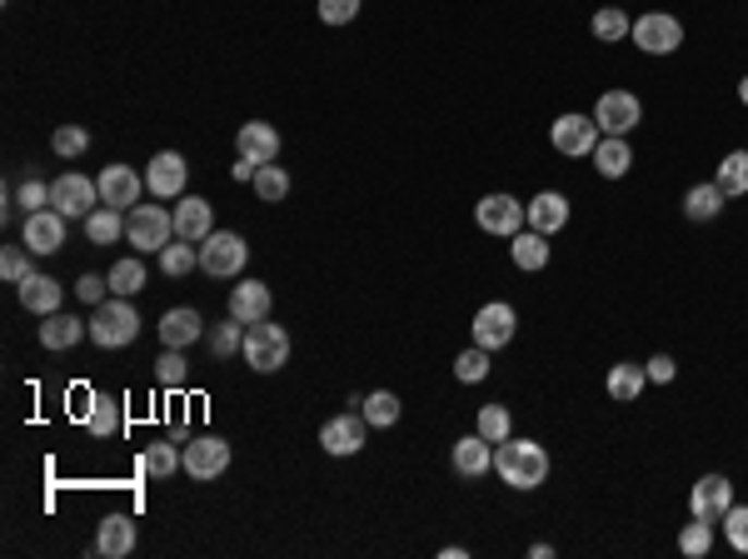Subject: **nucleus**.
Masks as SVG:
<instances>
[{"label":"nucleus","instance_id":"f257e3e1","mask_svg":"<svg viewBox=\"0 0 748 559\" xmlns=\"http://www.w3.org/2000/svg\"><path fill=\"white\" fill-rule=\"evenodd\" d=\"M494 470L509 489H539L550 479V450L539 440H504L494 445Z\"/></svg>","mask_w":748,"mask_h":559},{"label":"nucleus","instance_id":"f03ea898","mask_svg":"<svg viewBox=\"0 0 748 559\" xmlns=\"http://www.w3.org/2000/svg\"><path fill=\"white\" fill-rule=\"evenodd\" d=\"M135 335H141V315H135V305H130L125 295H110L95 305L91 340L100 350H125V345H135Z\"/></svg>","mask_w":748,"mask_h":559},{"label":"nucleus","instance_id":"7ed1b4c3","mask_svg":"<svg viewBox=\"0 0 748 559\" xmlns=\"http://www.w3.org/2000/svg\"><path fill=\"white\" fill-rule=\"evenodd\" d=\"M245 260H250V245L234 230H210V235L200 240V270L210 275V280H234V275L245 270Z\"/></svg>","mask_w":748,"mask_h":559},{"label":"nucleus","instance_id":"20e7f679","mask_svg":"<svg viewBox=\"0 0 748 559\" xmlns=\"http://www.w3.org/2000/svg\"><path fill=\"white\" fill-rule=\"evenodd\" d=\"M240 355L250 360L255 375H275V369H285V360H290V335L275 320H255V325H245V350H240Z\"/></svg>","mask_w":748,"mask_h":559},{"label":"nucleus","instance_id":"39448f33","mask_svg":"<svg viewBox=\"0 0 748 559\" xmlns=\"http://www.w3.org/2000/svg\"><path fill=\"white\" fill-rule=\"evenodd\" d=\"M125 240L135 251L160 255L176 240V215L160 210V205H135V210H125Z\"/></svg>","mask_w":748,"mask_h":559},{"label":"nucleus","instance_id":"423d86ee","mask_svg":"<svg viewBox=\"0 0 748 559\" xmlns=\"http://www.w3.org/2000/svg\"><path fill=\"white\" fill-rule=\"evenodd\" d=\"M629 40L643 50V56H674L678 46H684V21L668 11H643L639 21H634Z\"/></svg>","mask_w":748,"mask_h":559},{"label":"nucleus","instance_id":"0eeeda50","mask_svg":"<svg viewBox=\"0 0 748 559\" xmlns=\"http://www.w3.org/2000/svg\"><path fill=\"white\" fill-rule=\"evenodd\" d=\"M474 226L484 230V235H499V240H515L519 230L529 226V215H524V200H515V195H484L480 205H474Z\"/></svg>","mask_w":748,"mask_h":559},{"label":"nucleus","instance_id":"6e6552de","mask_svg":"<svg viewBox=\"0 0 748 559\" xmlns=\"http://www.w3.org/2000/svg\"><path fill=\"white\" fill-rule=\"evenodd\" d=\"M50 205H56L65 220H85L91 210H100V180H91V175H60V180H50Z\"/></svg>","mask_w":748,"mask_h":559},{"label":"nucleus","instance_id":"1a4fd4ad","mask_svg":"<svg viewBox=\"0 0 748 559\" xmlns=\"http://www.w3.org/2000/svg\"><path fill=\"white\" fill-rule=\"evenodd\" d=\"M180 460H185V475L205 485V479H220L225 470H230L234 450H230V440H220V435H200V440H190L185 450H180Z\"/></svg>","mask_w":748,"mask_h":559},{"label":"nucleus","instance_id":"9d476101","mask_svg":"<svg viewBox=\"0 0 748 559\" xmlns=\"http://www.w3.org/2000/svg\"><path fill=\"white\" fill-rule=\"evenodd\" d=\"M604 141V131H599V120L579 116V110H569V116L554 120V131H550V145L559 155H569V160H584V155H594V145Z\"/></svg>","mask_w":748,"mask_h":559},{"label":"nucleus","instance_id":"9b49d317","mask_svg":"<svg viewBox=\"0 0 748 559\" xmlns=\"http://www.w3.org/2000/svg\"><path fill=\"white\" fill-rule=\"evenodd\" d=\"M65 215L56 210V205H46V210H31L25 215V230H21V245L31 255H56L60 245H65Z\"/></svg>","mask_w":748,"mask_h":559},{"label":"nucleus","instance_id":"f8f14e48","mask_svg":"<svg viewBox=\"0 0 748 559\" xmlns=\"http://www.w3.org/2000/svg\"><path fill=\"white\" fill-rule=\"evenodd\" d=\"M185 180H190V160L180 150H160L145 166V191L155 195V200H176V195H185Z\"/></svg>","mask_w":748,"mask_h":559},{"label":"nucleus","instance_id":"ddd939ff","mask_svg":"<svg viewBox=\"0 0 748 559\" xmlns=\"http://www.w3.org/2000/svg\"><path fill=\"white\" fill-rule=\"evenodd\" d=\"M515 330H519V315H515V305H504V300H490V305H480V315H474V345H484V350H504L515 340Z\"/></svg>","mask_w":748,"mask_h":559},{"label":"nucleus","instance_id":"4468645a","mask_svg":"<svg viewBox=\"0 0 748 559\" xmlns=\"http://www.w3.org/2000/svg\"><path fill=\"white\" fill-rule=\"evenodd\" d=\"M594 120H599V131L604 135H629L643 120V106H639L634 90H604L599 106H594Z\"/></svg>","mask_w":748,"mask_h":559},{"label":"nucleus","instance_id":"2eb2a0df","mask_svg":"<svg viewBox=\"0 0 748 559\" xmlns=\"http://www.w3.org/2000/svg\"><path fill=\"white\" fill-rule=\"evenodd\" d=\"M364 435H370V420L350 415V410L319 425V445H325V454H339V460H345V454H360L364 450Z\"/></svg>","mask_w":748,"mask_h":559},{"label":"nucleus","instance_id":"dca6fc26","mask_svg":"<svg viewBox=\"0 0 748 559\" xmlns=\"http://www.w3.org/2000/svg\"><path fill=\"white\" fill-rule=\"evenodd\" d=\"M689 510L699 514V520H724L728 510H734V479H724V475H703V479H693V489H689Z\"/></svg>","mask_w":748,"mask_h":559},{"label":"nucleus","instance_id":"f3484780","mask_svg":"<svg viewBox=\"0 0 748 559\" xmlns=\"http://www.w3.org/2000/svg\"><path fill=\"white\" fill-rule=\"evenodd\" d=\"M145 191V170L130 166H106L100 170V205H116V210H135Z\"/></svg>","mask_w":748,"mask_h":559},{"label":"nucleus","instance_id":"a211bd4d","mask_svg":"<svg viewBox=\"0 0 748 559\" xmlns=\"http://www.w3.org/2000/svg\"><path fill=\"white\" fill-rule=\"evenodd\" d=\"M155 330H160L165 350H190L200 335H205V320H200L195 305H176V309H165V320L155 325Z\"/></svg>","mask_w":748,"mask_h":559},{"label":"nucleus","instance_id":"6ab92c4d","mask_svg":"<svg viewBox=\"0 0 748 559\" xmlns=\"http://www.w3.org/2000/svg\"><path fill=\"white\" fill-rule=\"evenodd\" d=\"M234 150L255 160V166H269L275 155H280V131L269 125V120H245L240 131H234Z\"/></svg>","mask_w":748,"mask_h":559},{"label":"nucleus","instance_id":"aec40b11","mask_svg":"<svg viewBox=\"0 0 748 559\" xmlns=\"http://www.w3.org/2000/svg\"><path fill=\"white\" fill-rule=\"evenodd\" d=\"M449 464H455L459 479H480L494 470V445L484 440L480 429L474 435H465V440H455V450H449Z\"/></svg>","mask_w":748,"mask_h":559},{"label":"nucleus","instance_id":"412c9836","mask_svg":"<svg viewBox=\"0 0 748 559\" xmlns=\"http://www.w3.org/2000/svg\"><path fill=\"white\" fill-rule=\"evenodd\" d=\"M269 309H275V295H269L265 280H240L230 290V315L240 325H255V320H269Z\"/></svg>","mask_w":748,"mask_h":559},{"label":"nucleus","instance_id":"4be33fe9","mask_svg":"<svg viewBox=\"0 0 748 559\" xmlns=\"http://www.w3.org/2000/svg\"><path fill=\"white\" fill-rule=\"evenodd\" d=\"M529 215V230H539V235H559L564 226H569V200H564L559 191H539L534 200L524 205Z\"/></svg>","mask_w":748,"mask_h":559},{"label":"nucleus","instance_id":"5701e85b","mask_svg":"<svg viewBox=\"0 0 748 559\" xmlns=\"http://www.w3.org/2000/svg\"><path fill=\"white\" fill-rule=\"evenodd\" d=\"M135 520H130V514H106V520H100V530H95V549H100V555L106 559H125L130 549H135Z\"/></svg>","mask_w":748,"mask_h":559},{"label":"nucleus","instance_id":"b1692460","mask_svg":"<svg viewBox=\"0 0 748 559\" xmlns=\"http://www.w3.org/2000/svg\"><path fill=\"white\" fill-rule=\"evenodd\" d=\"M21 305L25 315H56L60 305H65V290H60V280H50V275H31V280H21Z\"/></svg>","mask_w":748,"mask_h":559},{"label":"nucleus","instance_id":"393cba45","mask_svg":"<svg viewBox=\"0 0 748 559\" xmlns=\"http://www.w3.org/2000/svg\"><path fill=\"white\" fill-rule=\"evenodd\" d=\"M85 335H91V320H75V315H65V309H56V315L40 320V345L46 350H75Z\"/></svg>","mask_w":748,"mask_h":559},{"label":"nucleus","instance_id":"a878e982","mask_svg":"<svg viewBox=\"0 0 748 559\" xmlns=\"http://www.w3.org/2000/svg\"><path fill=\"white\" fill-rule=\"evenodd\" d=\"M589 160H594V170L604 180H624V175H629V166H634L629 135H604V141L594 145V155H589Z\"/></svg>","mask_w":748,"mask_h":559},{"label":"nucleus","instance_id":"bb28decb","mask_svg":"<svg viewBox=\"0 0 748 559\" xmlns=\"http://www.w3.org/2000/svg\"><path fill=\"white\" fill-rule=\"evenodd\" d=\"M215 230V210L210 200H200V195H190V200L176 205V240H205Z\"/></svg>","mask_w":748,"mask_h":559},{"label":"nucleus","instance_id":"cd10ccee","mask_svg":"<svg viewBox=\"0 0 748 559\" xmlns=\"http://www.w3.org/2000/svg\"><path fill=\"white\" fill-rule=\"evenodd\" d=\"M85 429H91L95 440H116L120 429H125V405L110 400V394H95L91 410H85Z\"/></svg>","mask_w":748,"mask_h":559},{"label":"nucleus","instance_id":"c85d7f7f","mask_svg":"<svg viewBox=\"0 0 748 559\" xmlns=\"http://www.w3.org/2000/svg\"><path fill=\"white\" fill-rule=\"evenodd\" d=\"M509 260H515L524 275L544 270V265H550V235H539V230H519V235L509 240Z\"/></svg>","mask_w":748,"mask_h":559},{"label":"nucleus","instance_id":"c756f323","mask_svg":"<svg viewBox=\"0 0 748 559\" xmlns=\"http://www.w3.org/2000/svg\"><path fill=\"white\" fill-rule=\"evenodd\" d=\"M643 385H649V375H643V365H629V360H619V365L604 375V390L608 400H619V405H629V400H639Z\"/></svg>","mask_w":748,"mask_h":559},{"label":"nucleus","instance_id":"7c9ffc66","mask_svg":"<svg viewBox=\"0 0 748 559\" xmlns=\"http://www.w3.org/2000/svg\"><path fill=\"white\" fill-rule=\"evenodd\" d=\"M724 200H728V195L719 191V180H703V185H693V191L684 195V215H689L693 226H703V220H719Z\"/></svg>","mask_w":748,"mask_h":559},{"label":"nucleus","instance_id":"2f4dec72","mask_svg":"<svg viewBox=\"0 0 748 559\" xmlns=\"http://www.w3.org/2000/svg\"><path fill=\"white\" fill-rule=\"evenodd\" d=\"M120 235H125V215H120L116 205H100V210L85 215V240H91V245H116Z\"/></svg>","mask_w":748,"mask_h":559},{"label":"nucleus","instance_id":"473e14b6","mask_svg":"<svg viewBox=\"0 0 748 559\" xmlns=\"http://www.w3.org/2000/svg\"><path fill=\"white\" fill-rule=\"evenodd\" d=\"M360 415L370 420V429H389V425H399L405 405H399V394H395V390H374V394H364Z\"/></svg>","mask_w":748,"mask_h":559},{"label":"nucleus","instance_id":"72a5a7b5","mask_svg":"<svg viewBox=\"0 0 748 559\" xmlns=\"http://www.w3.org/2000/svg\"><path fill=\"white\" fill-rule=\"evenodd\" d=\"M160 270L170 275V280H185L190 270H200V251H195V240H170L160 251Z\"/></svg>","mask_w":748,"mask_h":559},{"label":"nucleus","instance_id":"f704fd0d","mask_svg":"<svg viewBox=\"0 0 748 559\" xmlns=\"http://www.w3.org/2000/svg\"><path fill=\"white\" fill-rule=\"evenodd\" d=\"M719 191L724 195H748V150H728L724 160H719Z\"/></svg>","mask_w":748,"mask_h":559},{"label":"nucleus","instance_id":"c9c22d12","mask_svg":"<svg viewBox=\"0 0 748 559\" xmlns=\"http://www.w3.org/2000/svg\"><path fill=\"white\" fill-rule=\"evenodd\" d=\"M678 555H689V559L713 555V520H699V514H693V520L678 530Z\"/></svg>","mask_w":748,"mask_h":559},{"label":"nucleus","instance_id":"e433bc0d","mask_svg":"<svg viewBox=\"0 0 748 559\" xmlns=\"http://www.w3.org/2000/svg\"><path fill=\"white\" fill-rule=\"evenodd\" d=\"M106 280H110V295H125V300H130V295H141L150 275H145L141 260H120V265H110Z\"/></svg>","mask_w":748,"mask_h":559},{"label":"nucleus","instance_id":"4c0bfd02","mask_svg":"<svg viewBox=\"0 0 748 559\" xmlns=\"http://www.w3.org/2000/svg\"><path fill=\"white\" fill-rule=\"evenodd\" d=\"M455 380H459V385H480V380H490V350H484V345L459 350V355H455Z\"/></svg>","mask_w":748,"mask_h":559},{"label":"nucleus","instance_id":"58836bf2","mask_svg":"<svg viewBox=\"0 0 748 559\" xmlns=\"http://www.w3.org/2000/svg\"><path fill=\"white\" fill-rule=\"evenodd\" d=\"M634 21L619 11V5H604V11H594V36L604 40V46H619V40H629Z\"/></svg>","mask_w":748,"mask_h":559},{"label":"nucleus","instance_id":"ea45409f","mask_svg":"<svg viewBox=\"0 0 748 559\" xmlns=\"http://www.w3.org/2000/svg\"><path fill=\"white\" fill-rule=\"evenodd\" d=\"M145 475H150V479H170V475H176V470H185V460H180V450H176V445H165V440H155L150 445V450H145Z\"/></svg>","mask_w":748,"mask_h":559},{"label":"nucleus","instance_id":"a19ab883","mask_svg":"<svg viewBox=\"0 0 748 559\" xmlns=\"http://www.w3.org/2000/svg\"><path fill=\"white\" fill-rule=\"evenodd\" d=\"M250 185H255V195H260V200H269V205H280L285 195H290V175H285L275 160H269V166H260Z\"/></svg>","mask_w":748,"mask_h":559},{"label":"nucleus","instance_id":"79ce46f5","mask_svg":"<svg viewBox=\"0 0 748 559\" xmlns=\"http://www.w3.org/2000/svg\"><path fill=\"white\" fill-rule=\"evenodd\" d=\"M234 350H245V325H240V320L230 315V320H220V325L210 330V355H215V360H230Z\"/></svg>","mask_w":748,"mask_h":559},{"label":"nucleus","instance_id":"37998d69","mask_svg":"<svg viewBox=\"0 0 748 559\" xmlns=\"http://www.w3.org/2000/svg\"><path fill=\"white\" fill-rule=\"evenodd\" d=\"M490 445H504L509 440V429H515V420H509V405H484L480 410V425H474Z\"/></svg>","mask_w":748,"mask_h":559},{"label":"nucleus","instance_id":"c03bdc74","mask_svg":"<svg viewBox=\"0 0 748 559\" xmlns=\"http://www.w3.org/2000/svg\"><path fill=\"white\" fill-rule=\"evenodd\" d=\"M185 375H190V365H185V350H165V355L155 360V380H160V385H170V390H176V385H185Z\"/></svg>","mask_w":748,"mask_h":559},{"label":"nucleus","instance_id":"a18cd8bd","mask_svg":"<svg viewBox=\"0 0 748 559\" xmlns=\"http://www.w3.org/2000/svg\"><path fill=\"white\" fill-rule=\"evenodd\" d=\"M0 275H5V280H11V285H21V280H31V255H25V245H5V251H0Z\"/></svg>","mask_w":748,"mask_h":559},{"label":"nucleus","instance_id":"49530a36","mask_svg":"<svg viewBox=\"0 0 748 559\" xmlns=\"http://www.w3.org/2000/svg\"><path fill=\"white\" fill-rule=\"evenodd\" d=\"M724 535H728V545L738 549V555H748V505H734V510L724 514Z\"/></svg>","mask_w":748,"mask_h":559},{"label":"nucleus","instance_id":"de8ad7c7","mask_svg":"<svg viewBox=\"0 0 748 559\" xmlns=\"http://www.w3.org/2000/svg\"><path fill=\"white\" fill-rule=\"evenodd\" d=\"M50 145H56V155H65V160H75V155L91 145V135L81 131V125H60L56 135H50Z\"/></svg>","mask_w":748,"mask_h":559},{"label":"nucleus","instance_id":"09e8293b","mask_svg":"<svg viewBox=\"0 0 748 559\" xmlns=\"http://www.w3.org/2000/svg\"><path fill=\"white\" fill-rule=\"evenodd\" d=\"M360 15V0H319V21L325 25H350Z\"/></svg>","mask_w":748,"mask_h":559},{"label":"nucleus","instance_id":"8fccbe9b","mask_svg":"<svg viewBox=\"0 0 748 559\" xmlns=\"http://www.w3.org/2000/svg\"><path fill=\"white\" fill-rule=\"evenodd\" d=\"M15 205H21L25 215H31V210H46V205H50V185H40V180H25L21 191H15Z\"/></svg>","mask_w":748,"mask_h":559},{"label":"nucleus","instance_id":"3c124183","mask_svg":"<svg viewBox=\"0 0 748 559\" xmlns=\"http://www.w3.org/2000/svg\"><path fill=\"white\" fill-rule=\"evenodd\" d=\"M75 295H81L85 305H100V300H110V280L106 275H81V280H75Z\"/></svg>","mask_w":748,"mask_h":559},{"label":"nucleus","instance_id":"603ef678","mask_svg":"<svg viewBox=\"0 0 748 559\" xmlns=\"http://www.w3.org/2000/svg\"><path fill=\"white\" fill-rule=\"evenodd\" d=\"M643 375H649V380H654V385H668V380H674V375H678V365H674V360H668V355H654V360H649V365H643Z\"/></svg>","mask_w":748,"mask_h":559},{"label":"nucleus","instance_id":"864d4df0","mask_svg":"<svg viewBox=\"0 0 748 559\" xmlns=\"http://www.w3.org/2000/svg\"><path fill=\"white\" fill-rule=\"evenodd\" d=\"M255 160H245V155H240V160H234V180H255Z\"/></svg>","mask_w":748,"mask_h":559},{"label":"nucleus","instance_id":"5fc2aeb1","mask_svg":"<svg viewBox=\"0 0 748 559\" xmlns=\"http://www.w3.org/2000/svg\"><path fill=\"white\" fill-rule=\"evenodd\" d=\"M738 100H744V106H748V75H744V81H738Z\"/></svg>","mask_w":748,"mask_h":559}]
</instances>
